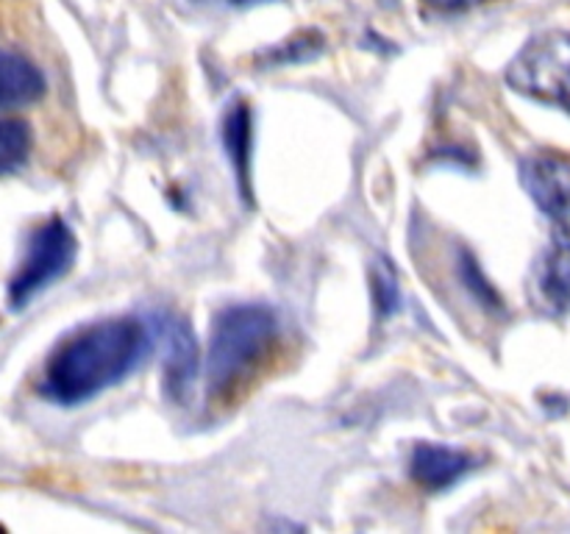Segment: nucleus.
Masks as SVG:
<instances>
[{
	"instance_id": "9d476101",
	"label": "nucleus",
	"mask_w": 570,
	"mask_h": 534,
	"mask_svg": "<svg viewBox=\"0 0 570 534\" xmlns=\"http://www.w3.org/2000/svg\"><path fill=\"white\" fill-rule=\"evenodd\" d=\"M223 145H226L228 156L234 161V170H237L239 189L245 192V198H250V111L248 103H234L228 109L226 120H223Z\"/></svg>"
},
{
	"instance_id": "1a4fd4ad",
	"label": "nucleus",
	"mask_w": 570,
	"mask_h": 534,
	"mask_svg": "<svg viewBox=\"0 0 570 534\" xmlns=\"http://www.w3.org/2000/svg\"><path fill=\"white\" fill-rule=\"evenodd\" d=\"M45 78L20 53L0 48V106H26L42 98Z\"/></svg>"
},
{
	"instance_id": "7ed1b4c3",
	"label": "nucleus",
	"mask_w": 570,
	"mask_h": 534,
	"mask_svg": "<svg viewBox=\"0 0 570 534\" xmlns=\"http://www.w3.org/2000/svg\"><path fill=\"white\" fill-rule=\"evenodd\" d=\"M507 81L521 95L562 106L570 115V33L549 31L534 37L515 56Z\"/></svg>"
},
{
	"instance_id": "0eeeda50",
	"label": "nucleus",
	"mask_w": 570,
	"mask_h": 534,
	"mask_svg": "<svg viewBox=\"0 0 570 534\" xmlns=\"http://www.w3.org/2000/svg\"><path fill=\"white\" fill-rule=\"evenodd\" d=\"M534 300L549 315H570V245H557L534 267Z\"/></svg>"
},
{
	"instance_id": "4468645a",
	"label": "nucleus",
	"mask_w": 570,
	"mask_h": 534,
	"mask_svg": "<svg viewBox=\"0 0 570 534\" xmlns=\"http://www.w3.org/2000/svg\"><path fill=\"white\" fill-rule=\"evenodd\" d=\"M287 48H278L273 53H267V61H276V65H284V61H298L306 59V56H315L317 50L323 48V39L317 33H301V37L284 42Z\"/></svg>"
},
{
	"instance_id": "ddd939ff",
	"label": "nucleus",
	"mask_w": 570,
	"mask_h": 534,
	"mask_svg": "<svg viewBox=\"0 0 570 534\" xmlns=\"http://www.w3.org/2000/svg\"><path fill=\"white\" fill-rule=\"evenodd\" d=\"M460 273H462V281H465V287L471 289V295L484 306V309H501L499 295H495V289L484 281L482 270H479V265L473 261V256L468 254V250H462L460 254Z\"/></svg>"
},
{
	"instance_id": "20e7f679",
	"label": "nucleus",
	"mask_w": 570,
	"mask_h": 534,
	"mask_svg": "<svg viewBox=\"0 0 570 534\" xmlns=\"http://www.w3.org/2000/svg\"><path fill=\"white\" fill-rule=\"evenodd\" d=\"M76 256V237L61 217H50L28 239L26 259L9 284L11 306H26L50 281L65 276Z\"/></svg>"
},
{
	"instance_id": "2eb2a0df",
	"label": "nucleus",
	"mask_w": 570,
	"mask_h": 534,
	"mask_svg": "<svg viewBox=\"0 0 570 534\" xmlns=\"http://www.w3.org/2000/svg\"><path fill=\"white\" fill-rule=\"evenodd\" d=\"M426 6L438 11H465V9H476V6L490 3V0H423Z\"/></svg>"
},
{
	"instance_id": "39448f33",
	"label": "nucleus",
	"mask_w": 570,
	"mask_h": 534,
	"mask_svg": "<svg viewBox=\"0 0 570 534\" xmlns=\"http://www.w3.org/2000/svg\"><path fill=\"white\" fill-rule=\"evenodd\" d=\"M523 189L554 222L557 237L570 245V156L532 154L521 165Z\"/></svg>"
},
{
	"instance_id": "423d86ee",
	"label": "nucleus",
	"mask_w": 570,
	"mask_h": 534,
	"mask_svg": "<svg viewBox=\"0 0 570 534\" xmlns=\"http://www.w3.org/2000/svg\"><path fill=\"white\" fill-rule=\"evenodd\" d=\"M154 337L161 345L165 389L173 400H184L198 376V343L187 320L176 315H156Z\"/></svg>"
},
{
	"instance_id": "f257e3e1",
	"label": "nucleus",
	"mask_w": 570,
	"mask_h": 534,
	"mask_svg": "<svg viewBox=\"0 0 570 534\" xmlns=\"http://www.w3.org/2000/svg\"><path fill=\"white\" fill-rule=\"evenodd\" d=\"M150 332L137 317L92 323L61 339L42 373V393L56 404H81L137 367Z\"/></svg>"
},
{
	"instance_id": "f03ea898",
	"label": "nucleus",
	"mask_w": 570,
	"mask_h": 534,
	"mask_svg": "<svg viewBox=\"0 0 570 534\" xmlns=\"http://www.w3.org/2000/svg\"><path fill=\"white\" fill-rule=\"evenodd\" d=\"M276 315L267 306H228L212 323L209 354H206V378L209 393H226L239 376L250 370L265 356L267 345L276 337Z\"/></svg>"
},
{
	"instance_id": "6e6552de",
	"label": "nucleus",
	"mask_w": 570,
	"mask_h": 534,
	"mask_svg": "<svg viewBox=\"0 0 570 534\" xmlns=\"http://www.w3.org/2000/svg\"><path fill=\"white\" fill-rule=\"evenodd\" d=\"M468 467H471V456H465L462 451L432 443L417 445V448L412 451L410 462L412 478H415L417 484H423L426 490L451 487L456 478L465 476Z\"/></svg>"
},
{
	"instance_id": "f8f14e48",
	"label": "nucleus",
	"mask_w": 570,
	"mask_h": 534,
	"mask_svg": "<svg viewBox=\"0 0 570 534\" xmlns=\"http://www.w3.org/2000/svg\"><path fill=\"white\" fill-rule=\"evenodd\" d=\"M371 281H373V300L382 317H390L399 312L401 306V281L395 273L393 261L387 256H376L371 267Z\"/></svg>"
},
{
	"instance_id": "dca6fc26",
	"label": "nucleus",
	"mask_w": 570,
	"mask_h": 534,
	"mask_svg": "<svg viewBox=\"0 0 570 534\" xmlns=\"http://www.w3.org/2000/svg\"><path fill=\"white\" fill-rule=\"evenodd\" d=\"M232 6H256V3H267V0H226Z\"/></svg>"
},
{
	"instance_id": "9b49d317",
	"label": "nucleus",
	"mask_w": 570,
	"mask_h": 534,
	"mask_svg": "<svg viewBox=\"0 0 570 534\" xmlns=\"http://www.w3.org/2000/svg\"><path fill=\"white\" fill-rule=\"evenodd\" d=\"M31 154V128L20 117H0V176L20 170Z\"/></svg>"
}]
</instances>
